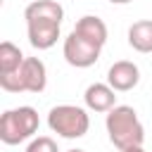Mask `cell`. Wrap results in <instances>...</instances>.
Listing matches in <instances>:
<instances>
[{
	"mask_svg": "<svg viewBox=\"0 0 152 152\" xmlns=\"http://www.w3.org/2000/svg\"><path fill=\"white\" fill-rule=\"evenodd\" d=\"M24 19H26L28 43L36 50H50L59 38L64 7L57 0H33L31 5H26Z\"/></svg>",
	"mask_w": 152,
	"mask_h": 152,
	"instance_id": "1",
	"label": "cell"
},
{
	"mask_svg": "<svg viewBox=\"0 0 152 152\" xmlns=\"http://www.w3.org/2000/svg\"><path fill=\"white\" fill-rule=\"evenodd\" d=\"M104 126H107L112 145L119 147V150H126V147L145 142V126H142V121L138 119V112L131 104H116V107H112L107 112Z\"/></svg>",
	"mask_w": 152,
	"mask_h": 152,
	"instance_id": "2",
	"label": "cell"
},
{
	"mask_svg": "<svg viewBox=\"0 0 152 152\" xmlns=\"http://www.w3.org/2000/svg\"><path fill=\"white\" fill-rule=\"evenodd\" d=\"M48 86V69L43 59L26 57L12 74H0V88L7 93H43Z\"/></svg>",
	"mask_w": 152,
	"mask_h": 152,
	"instance_id": "3",
	"label": "cell"
},
{
	"mask_svg": "<svg viewBox=\"0 0 152 152\" xmlns=\"http://www.w3.org/2000/svg\"><path fill=\"white\" fill-rule=\"evenodd\" d=\"M38 126H40V119L33 107L24 104L17 109H7L0 116V140L5 145H19V142L33 138Z\"/></svg>",
	"mask_w": 152,
	"mask_h": 152,
	"instance_id": "4",
	"label": "cell"
},
{
	"mask_svg": "<svg viewBox=\"0 0 152 152\" xmlns=\"http://www.w3.org/2000/svg\"><path fill=\"white\" fill-rule=\"evenodd\" d=\"M48 126L52 133H57L59 138L66 140H76L83 138L90 128V116L83 107L78 104H57L50 109L48 114Z\"/></svg>",
	"mask_w": 152,
	"mask_h": 152,
	"instance_id": "5",
	"label": "cell"
},
{
	"mask_svg": "<svg viewBox=\"0 0 152 152\" xmlns=\"http://www.w3.org/2000/svg\"><path fill=\"white\" fill-rule=\"evenodd\" d=\"M62 52H64L66 64H71V66H76V69H88V66H93V64L100 59L102 48H97L95 43H90V40H86L83 36H78L76 31H71V33L64 38Z\"/></svg>",
	"mask_w": 152,
	"mask_h": 152,
	"instance_id": "6",
	"label": "cell"
},
{
	"mask_svg": "<svg viewBox=\"0 0 152 152\" xmlns=\"http://www.w3.org/2000/svg\"><path fill=\"white\" fill-rule=\"evenodd\" d=\"M107 83L116 90V93H126V90H133L138 83H140V69L138 64L128 62V59H119L109 66L107 71Z\"/></svg>",
	"mask_w": 152,
	"mask_h": 152,
	"instance_id": "7",
	"label": "cell"
},
{
	"mask_svg": "<svg viewBox=\"0 0 152 152\" xmlns=\"http://www.w3.org/2000/svg\"><path fill=\"white\" fill-rule=\"evenodd\" d=\"M116 90L109 83H90L83 93V102L90 112H109L116 107Z\"/></svg>",
	"mask_w": 152,
	"mask_h": 152,
	"instance_id": "8",
	"label": "cell"
},
{
	"mask_svg": "<svg viewBox=\"0 0 152 152\" xmlns=\"http://www.w3.org/2000/svg\"><path fill=\"white\" fill-rule=\"evenodd\" d=\"M74 31L78 33V36H83L86 40H90V43H95L97 48H104V43H107V24L100 19V17H95V14H86V17H81L78 21H76V26H74Z\"/></svg>",
	"mask_w": 152,
	"mask_h": 152,
	"instance_id": "9",
	"label": "cell"
},
{
	"mask_svg": "<svg viewBox=\"0 0 152 152\" xmlns=\"http://www.w3.org/2000/svg\"><path fill=\"white\" fill-rule=\"evenodd\" d=\"M128 45L135 52H152V19H140L128 26Z\"/></svg>",
	"mask_w": 152,
	"mask_h": 152,
	"instance_id": "10",
	"label": "cell"
},
{
	"mask_svg": "<svg viewBox=\"0 0 152 152\" xmlns=\"http://www.w3.org/2000/svg\"><path fill=\"white\" fill-rule=\"evenodd\" d=\"M24 52L14 45V43H10V40H2L0 43V74H12V71H17L21 64H24Z\"/></svg>",
	"mask_w": 152,
	"mask_h": 152,
	"instance_id": "11",
	"label": "cell"
},
{
	"mask_svg": "<svg viewBox=\"0 0 152 152\" xmlns=\"http://www.w3.org/2000/svg\"><path fill=\"white\" fill-rule=\"evenodd\" d=\"M26 152H59V150H57V142L50 135H38L26 145Z\"/></svg>",
	"mask_w": 152,
	"mask_h": 152,
	"instance_id": "12",
	"label": "cell"
},
{
	"mask_svg": "<svg viewBox=\"0 0 152 152\" xmlns=\"http://www.w3.org/2000/svg\"><path fill=\"white\" fill-rule=\"evenodd\" d=\"M121 152H145V150H142V145H133V147H126Z\"/></svg>",
	"mask_w": 152,
	"mask_h": 152,
	"instance_id": "13",
	"label": "cell"
},
{
	"mask_svg": "<svg viewBox=\"0 0 152 152\" xmlns=\"http://www.w3.org/2000/svg\"><path fill=\"white\" fill-rule=\"evenodd\" d=\"M107 2H112V5H128V2H133V0H107Z\"/></svg>",
	"mask_w": 152,
	"mask_h": 152,
	"instance_id": "14",
	"label": "cell"
},
{
	"mask_svg": "<svg viewBox=\"0 0 152 152\" xmlns=\"http://www.w3.org/2000/svg\"><path fill=\"white\" fill-rule=\"evenodd\" d=\"M66 152H86V150H66Z\"/></svg>",
	"mask_w": 152,
	"mask_h": 152,
	"instance_id": "15",
	"label": "cell"
}]
</instances>
